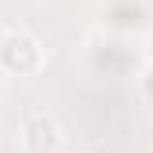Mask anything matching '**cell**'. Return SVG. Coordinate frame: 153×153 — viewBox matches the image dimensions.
Instances as JSON below:
<instances>
[{
  "instance_id": "8992f818",
  "label": "cell",
  "mask_w": 153,
  "mask_h": 153,
  "mask_svg": "<svg viewBox=\"0 0 153 153\" xmlns=\"http://www.w3.org/2000/svg\"><path fill=\"white\" fill-rule=\"evenodd\" d=\"M0 36H4V33H0Z\"/></svg>"
},
{
  "instance_id": "7a4b0ae2",
  "label": "cell",
  "mask_w": 153,
  "mask_h": 153,
  "mask_svg": "<svg viewBox=\"0 0 153 153\" xmlns=\"http://www.w3.org/2000/svg\"><path fill=\"white\" fill-rule=\"evenodd\" d=\"M40 66H44V48L33 33L15 29V33L0 36V69L4 73L26 76V73H36Z\"/></svg>"
},
{
  "instance_id": "5b68a950",
  "label": "cell",
  "mask_w": 153,
  "mask_h": 153,
  "mask_svg": "<svg viewBox=\"0 0 153 153\" xmlns=\"http://www.w3.org/2000/svg\"><path fill=\"white\" fill-rule=\"evenodd\" d=\"M142 99L153 106V66H146V69H142Z\"/></svg>"
},
{
  "instance_id": "6da1fadb",
  "label": "cell",
  "mask_w": 153,
  "mask_h": 153,
  "mask_svg": "<svg viewBox=\"0 0 153 153\" xmlns=\"http://www.w3.org/2000/svg\"><path fill=\"white\" fill-rule=\"evenodd\" d=\"M88 69L95 76H106V80H124V76H135L142 69V55L128 36L99 33L88 40Z\"/></svg>"
},
{
  "instance_id": "3957f363",
  "label": "cell",
  "mask_w": 153,
  "mask_h": 153,
  "mask_svg": "<svg viewBox=\"0 0 153 153\" xmlns=\"http://www.w3.org/2000/svg\"><path fill=\"white\" fill-rule=\"evenodd\" d=\"M153 22V0H106L102 4V26L106 33L131 36Z\"/></svg>"
},
{
  "instance_id": "277c9868",
  "label": "cell",
  "mask_w": 153,
  "mask_h": 153,
  "mask_svg": "<svg viewBox=\"0 0 153 153\" xmlns=\"http://www.w3.org/2000/svg\"><path fill=\"white\" fill-rule=\"evenodd\" d=\"M18 139H22L26 153H59L62 131H59V124H55L48 113H29L22 120V135Z\"/></svg>"
}]
</instances>
